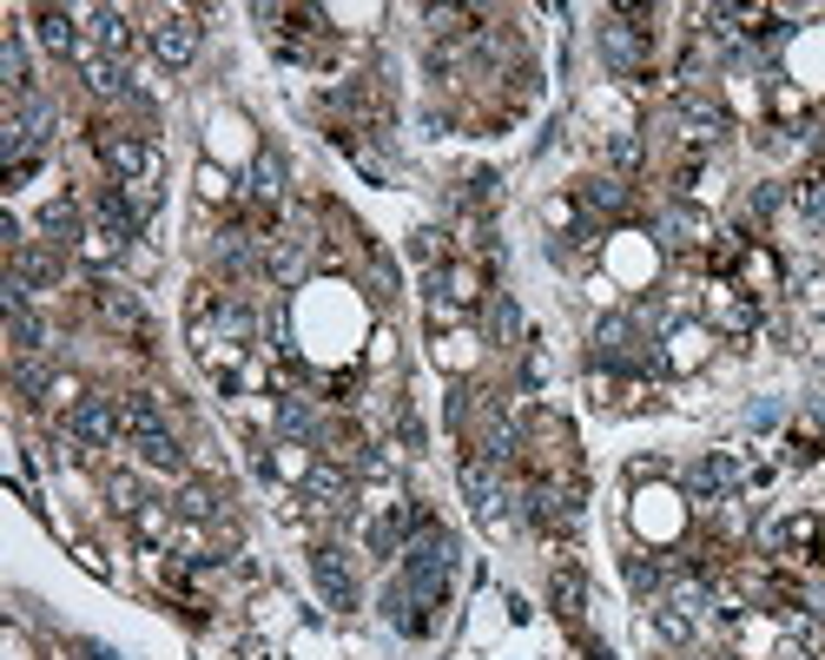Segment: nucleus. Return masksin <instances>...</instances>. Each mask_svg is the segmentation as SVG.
Wrapping results in <instances>:
<instances>
[{
	"mask_svg": "<svg viewBox=\"0 0 825 660\" xmlns=\"http://www.w3.org/2000/svg\"><path fill=\"white\" fill-rule=\"evenodd\" d=\"M99 159L119 185H152L159 178V145L139 132H99Z\"/></svg>",
	"mask_w": 825,
	"mask_h": 660,
	"instance_id": "f257e3e1",
	"label": "nucleus"
},
{
	"mask_svg": "<svg viewBox=\"0 0 825 660\" xmlns=\"http://www.w3.org/2000/svg\"><path fill=\"white\" fill-rule=\"evenodd\" d=\"M66 430H73V443H86V450H112V443L126 436V416H119L112 397H79V403L66 410Z\"/></svg>",
	"mask_w": 825,
	"mask_h": 660,
	"instance_id": "f03ea898",
	"label": "nucleus"
},
{
	"mask_svg": "<svg viewBox=\"0 0 825 660\" xmlns=\"http://www.w3.org/2000/svg\"><path fill=\"white\" fill-rule=\"evenodd\" d=\"M595 364H615V370H654V344L628 324V317H608L595 331Z\"/></svg>",
	"mask_w": 825,
	"mask_h": 660,
	"instance_id": "7ed1b4c3",
	"label": "nucleus"
},
{
	"mask_svg": "<svg viewBox=\"0 0 825 660\" xmlns=\"http://www.w3.org/2000/svg\"><path fill=\"white\" fill-rule=\"evenodd\" d=\"M311 582H317V595H324L337 615H350V608L363 602L357 569H350V555H344V549H317V555H311Z\"/></svg>",
	"mask_w": 825,
	"mask_h": 660,
	"instance_id": "20e7f679",
	"label": "nucleus"
},
{
	"mask_svg": "<svg viewBox=\"0 0 825 660\" xmlns=\"http://www.w3.org/2000/svg\"><path fill=\"white\" fill-rule=\"evenodd\" d=\"M145 40H152L159 66H185V59L198 53V20H192V13H159Z\"/></svg>",
	"mask_w": 825,
	"mask_h": 660,
	"instance_id": "39448f33",
	"label": "nucleus"
},
{
	"mask_svg": "<svg viewBox=\"0 0 825 660\" xmlns=\"http://www.w3.org/2000/svg\"><path fill=\"white\" fill-rule=\"evenodd\" d=\"M304 496H311L317 509L344 516V509H350V496H357V483H350V469H337V463H317V469L304 476Z\"/></svg>",
	"mask_w": 825,
	"mask_h": 660,
	"instance_id": "423d86ee",
	"label": "nucleus"
},
{
	"mask_svg": "<svg viewBox=\"0 0 825 660\" xmlns=\"http://www.w3.org/2000/svg\"><path fill=\"white\" fill-rule=\"evenodd\" d=\"M119 416H126V436H132V443H145V436L165 430V410H159L152 390H126V397H119Z\"/></svg>",
	"mask_w": 825,
	"mask_h": 660,
	"instance_id": "0eeeda50",
	"label": "nucleus"
},
{
	"mask_svg": "<svg viewBox=\"0 0 825 660\" xmlns=\"http://www.w3.org/2000/svg\"><path fill=\"white\" fill-rule=\"evenodd\" d=\"M86 20H93V40H99V46H106L112 59H119V53L132 46V13H126V7H93Z\"/></svg>",
	"mask_w": 825,
	"mask_h": 660,
	"instance_id": "6e6552de",
	"label": "nucleus"
},
{
	"mask_svg": "<svg viewBox=\"0 0 825 660\" xmlns=\"http://www.w3.org/2000/svg\"><path fill=\"white\" fill-rule=\"evenodd\" d=\"M79 73H86V86L106 93V99H126V93H132V86H126V66H119L112 53H79Z\"/></svg>",
	"mask_w": 825,
	"mask_h": 660,
	"instance_id": "1a4fd4ad",
	"label": "nucleus"
},
{
	"mask_svg": "<svg viewBox=\"0 0 825 660\" xmlns=\"http://www.w3.org/2000/svg\"><path fill=\"white\" fill-rule=\"evenodd\" d=\"M13 278H20L26 291H53L59 258H53V251H40V245H20V251H13Z\"/></svg>",
	"mask_w": 825,
	"mask_h": 660,
	"instance_id": "9d476101",
	"label": "nucleus"
},
{
	"mask_svg": "<svg viewBox=\"0 0 825 660\" xmlns=\"http://www.w3.org/2000/svg\"><path fill=\"white\" fill-rule=\"evenodd\" d=\"M7 331H13V350H20V357L53 350V331H46V317H40L33 304H26V311H13V317H7Z\"/></svg>",
	"mask_w": 825,
	"mask_h": 660,
	"instance_id": "9b49d317",
	"label": "nucleus"
},
{
	"mask_svg": "<svg viewBox=\"0 0 825 660\" xmlns=\"http://www.w3.org/2000/svg\"><path fill=\"white\" fill-rule=\"evenodd\" d=\"M740 483V469L727 463V456H707V463H694V476H687V489L701 496V502H714V496H727Z\"/></svg>",
	"mask_w": 825,
	"mask_h": 660,
	"instance_id": "f8f14e48",
	"label": "nucleus"
},
{
	"mask_svg": "<svg viewBox=\"0 0 825 660\" xmlns=\"http://www.w3.org/2000/svg\"><path fill=\"white\" fill-rule=\"evenodd\" d=\"M33 40H40L46 53H73V13H66V7H40V13H33Z\"/></svg>",
	"mask_w": 825,
	"mask_h": 660,
	"instance_id": "ddd939ff",
	"label": "nucleus"
},
{
	"mask_svg": "<svg viewBox=\"0 0 825 660\" xmlns=\"http://www.w3.org/2000/svg\"><path fill=\"white\" fill-rule=\"evenodd\" d=\"M601 53H608V66H615V73H634V66L648 59L641 33H628V26H601Z\"/></svg>",
	"mask_w": 825,
	"mask_h": 660,
	"instance_id": "4468645a",
	"label": "nucleus"
},
{
	"mask_svg": "<svg viewBox=\"0 0 825 660\" xmlns=\"http://www.w3.org/2000/svg\"><path fill=\"white\" fill-rule=\"evenodd\" d=\"M463 489H469V509H476V516H502V489H496L489 463H463Z\"/></svg>",
	"mask_w": 825,
	"mask_h": 660,
	"instance_id": "2eb2a0df",
	"label": "nucleus"
},
{
	"mask_svg": "<svg viewBox=\"0 0 825 660\" xmlns=\"http://www.w3.org/2000/svg\"><path fill=\"white\" fill-rule=\"evenodd\" d=\"M99 317H106V324H119V331H139V324H145L139 297H132V291H119V284H99Z\"/></svg>",
	"mask_w": 825,
	"mask_h": 660,
	"instance_id": "dca6fc26",
	"label": "nucleus"
},
{
	"mask_svg": "<svg viewBox=\"0 0 825 660\" xmlns=\"http://www.w3.org/2000/svg\"><path fill=\"white\" fill-rule=\"evenodd\" d=\"M172 509H178V516H185V522H211V516H218V509H225V496H218V489H211V483H185V489H178V496H172Z\"/></svg>",
	"mask_w": 825,
	"mask_h": 660,
	"instance_id": "f3484780",
	"label": "nucleus"
},
{
	"mask_svg": "<svg viewBox=\"0 0 825 660\" xmlns=\"http://www.w3.org/2000/svg\"><path fill=\"white\" fill-rule=\"evenodd\" d=\"M0 79H7V93H13V99H26V93H33V79H26V46H20V33H7V40H0Z\"/></svg>",
	"mask_w": 825,
	"mask_h": 660,
	"instance_id": "a211bd4d",
	"label": "nucleus"
},
{
	"mask_svg": "<svg viewBox=\"0 0 825 660\" xmlns=\"http://www.w3.org/2000/svg\"><path fill=\"white\" fill-rule=\"evenodd\" d=\"M681 126H701L694 139H720V132H727V112H720L714 99H701V93H687V99H681Z\"/></svg>",
	"mask_w": 825,
	"mask_h": 660,
	"instance_id": "6ab92c4d",
	"label": "nucleus"
},
{
	"mask_svg": "<svg viewBox=\"0 0 825 660\" xmlns=\"http://www.w3.org/2000/svg\"><path fill=\"white\" fill-rule=\"evenodd\" d=\"M132 450H139L145 469H185V450H178L172 430H159V436H145V443H132Z\"/></svg>",
	"mask_w": 825,
	"mask_h": 660,
	"instance_id": "aec40b11",
	"label": "nucleus"
},
{
	"mask_svg": "<svg viewBox=\"0 0 825 660\" xmlns=\"http://www.w3.org/2000/svg\"><path fill=\"white\" fill-rule=\"evenodd\" d=\"M654 628H661V641L687 648V641H694V608H687V602H661V608H654Z\"/></svg>",
	"mask_w": 825,
	"mask_h": 660,
	"instance_id": "412c9836",
	"label": "nucleus"
},
{
	"mask_svg": "<svg viewBox=\"0 0 825 660\" xmlns=\"http://www.w3.org/2000/svg\"><path fill=\"white\" fill-rule=\"evenodd\" d=\"M701 238H707V225H701L694 212H667V218H661V245H667V251H687V245H701Z\"/></svg>",
	"mask_w": 825,
	"mask_h": 660,
	"instance_id": "4be33fe9",
	"label": "nucleus"
},
{
	"mask_svg": "<svg viewBox=\"0 0 825 660\" xmlns=\"http://www.w3.org/2000/svg\"><path fill=\"white\" fill-rule=\"evenodd\" d=\"M278 430L304 443V436H317V410H311L304 397H278Z\"/></svg>",
	"mask_w": 825,
	"mask_h": 660,
	"instance_id": "5701e85b",
	"label": "nucleus"
},
{
	"mask_svg": "<svg viewBox=\"0 0 825 660\" xmlns=\"http://www.w3.org/2000/svg\"><path fill=\"white\" fill-rule=\"evenodd\" d=\"M264 271H271L278 284H291V278H304V245H297V238H284V245H271V251H264Z\"/></svg>",
	"mask_w": 825,
	"mask_h": 660,
	"instance_id": "b1692460",
	"label": "nucleus"
},
{
	"mask_svg": "<svg viewBox=\"0 0 825 660\" xmlns=\"http://www.w3.org/2000/svg\"><path fill=\"white\" fill-rule=\"evenodd\" d=\"M40 225H46V238H53V245H79V238H86V231H79V212H73L66 198H59V205H46V218H40Z\"/></svg>",
	"mask_w": 825,
	"mask_h": 660,
	"instance_id": "393cba45",
	"label": "nucleus"
},
{
	"mask_svg": "<svg viewBox=\"0 0 825 660\" xmlns=\"http://www.w3.org/2000/svg\"><path fill=\"white\" fill-rule=\"evenodd\" d=\"M211 258H218L225 271H251V264H258V251H251V238H245V231H225V238L211 245Z\"/></svg>",
	"mask_w": 825,
	"mask_h": 660,
	"instance_id": "a878e982",
	"label": "nucleus"
},
{
	"mask_svg": "<svg viewBox=\"0 0 825 660\" xmlns=\"http://www.w3.org/2000/svg\"><path fill=\"white\" fill-rule=\"evenodd\" d=\"M172 516H178L172 502H145V509L132 516V529H139L145 542H172Z\"/></svg>",
	"mask_w": 825,
	"mask_h": 660,
	"instance_id": "bb28decb",
	"label": "nucleus"
},
{
	"mask_svg": "<svg viewBox=\"0 0 825 660\" xmlns=\"http://www.w3.org/2000/svg\"><path fill=\"white\" fill-rule=\"evenodd\" d=\"M251 192H258L264 205H278V198H284V172H278V159H271V152H258V165H251Z\"/></svg>",
	"mask_w": 825,
	"mask_h": 660,
	"instance_id": "cd10ccee",
	"label": "nucleus"
},
{
	"mask_svg": "<svg viewBox=\"0 0 825 660\" xmlns=\"http://www.w3.org/2000/svg\"><path fill=\"white\" fill-rule=\"evenodd\" d=\"M582 198H588L595 212H628V185H621V178H595V185H582Z\"/></svg>",
	"mask_w": 825,
	"mask_h": 660,
	"instance_id": "c85d7f7f",
	"label": "nucleus"
},
{
	"mask_svg": "<svg viewBox=\"0 0 825 660\" xmlns=\"http://www.w3.org/2000/svg\"><path fill=\"white\" fill-rule=\"evenodd\" d=\"M79 251H86V258H93V264H112V258H119V251H126V238H119V231H106V225H93V231H86V238H79Z\"/></svg>",
	"mask_w": 825,
	"mask_h": 660,
	"instance_id": "c756f323",
	"label": "nucleus"
},
{
	"mask_svg": "<svg viewBox=\"0 0 825 660\" xmlns=\"http://www.w3.org/2000/svg\"><path fill=\"white\" fill-rule=\"evenodd\" d=\"M549 595H555V608H562L568 621H575V615H582V602H588V588H582V575H568V569H562V575L549 582Z\"/></svg>",
	"mask_w": 825,
	"mask_h": 660,
	"instance_id": "7c9ffc66",
	"label": "nucleus"
},
{
	"mask_svg": "<svg viewBox=\"0 0 825 660\" xmlns=\"http://www.w3.org/2000/svg\"><path fill=\"white\" fill-rule=\"evenodd\" d=\"M106 496H112V509H119V516H139V509H145V496H139V483H132V476H112V483H106Z\"/></svg>",
	"mask_w": 825,
	"mask_h": 660,
	"instance_id": "2f4dec72",
	"label": "nucleus"
},
{
	"mask_svg": "<svg viewBox=\"0 0 825 660\" xmlns=\"http://www.w3.org/2000/svg\"><path fill=\"white\" fill-rule=\"evenodd\" d=\"M436 284H443V297H449V304H476V297H482V291H476V278H469V271H443V278H436Z\"/></svg>",
	"mask_w": 825,
	"mask_h": 660,
	"instance_id": "473e14b6",
	"label": "nucleus"
},
{
	"mask_svg": "<svg viewBox=\"0 0 825 660\" xmlns=\"http://www.w3.org/2000/svg\"><path fill=\"white\" fill-rule=\"evenodd\" d=\"M800 212L825 231V178H806V185H800Z\"/></svg>",
	"mask_w": 825,
	"mask_h": 660,
	"instance_id": "72a5a7b5",
	"label": "nucleus"
},
{
	"mask_svg": "<svg viewBox=\"0 0 825 660\" xmlns=\"http://www.w3.org/2000/svg\"><path fill=\"white\" fill-rule=\"evenodd\" d=\"M628 588L654 595V588H661V569H654V562H641V555H628Z\"/></svg>",
	"mask_w": 825,
	"mask_h": 660,
	"instance_id": "f704fd0d",
	"label": "nucleus"
},
{
	"mask_svg": "<svg viewBox=\"0 0 825 660\" xmlns=\"http://www.w3.org/2000/svg\"><path fill=\"white\" fill-rule=\"evenodd\" d=\"M515 331H522L515 304H509V297H496V337H502V344H515Z\"/></svg>",
	"mask_w": 825,
	"mask_h": 660,
	"instance_id": "c9c22d12",
	"label": "nucleus"
},
{
	"mask_svg": "<svg viewBox=\"0 0 825 660\" xmlns=\"http://www.w3.org/2000/svg\"><path fill=\"white\" fill-rule=\"evenodd\" d=\"M198 192H205V198H225V192H231V178H225L218 165H205V172H198Z\"/></svg>",
	"mask_w": 825,
	"mask_h": 660,
	"instance_id": "e433bc0d",
	"label": "nucleus"
},
{
	"mask_svg": "<svg viewBox=\"0 0 825 660\" xmlns=\"http://www.w3.org/2000/svg\"><path fill=\"white\" fill-rule=\"evenodd\" d=\"M608 152H615V165H641V139H615Z\"/></svg>",
	"mask_w": 825,
	"mask_h": 660,
	"instance_id": "4c0bfd02",
	"label": "nucleus"
},
{
	"mask_svg": "<svg viewBox=\"0 0 825 660\" xmlns=\"http://www.w3.org/2000/svg\"><path fill=\"white\" fill-rule=\"evenodd\" d=\"M79 654H86V660H119V654H112V648H99V641H86Z\"/></svg>",
	"mask_w": 825,
	"mask_h": 660,
	"instance_id": "58836bf2",
	"label": "nucleus"
},
{
	"mask_svg": "<svg viewBox=\"0 0 825 660\" xmlns=\"http://www.w3.org/2000/svg\"><path fill=\"white\" fill-rule=\"evenodd\" d=\"M588 660H615V654H608V648H588Z\"/></svg>",
	"mask_w": 825,
	"mask_h": 660,
	"instance_id": "ea45409f",
	"label": "nucleus"
}]
</instances>
